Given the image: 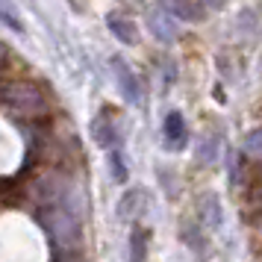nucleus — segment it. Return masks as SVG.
Segmentation results:
<instances>
[{"label": "nucleus", "instance_id": "nucleus-6", "mask_svg": "<svg viewBox=\"0 0 262 262\" xmlns=\"http://www.w3.org/2000/svg\"><path fill=\"white\" fill-rule=\"evenodd\" d=\"M144 256H147V230L136 224L130 233V262H144Z\"/></svg>", "mask_w": 262, "mask_h": 262}, {"label": "nucleus", "instance_id": "nucleus-7", "mask_svg": "<svg viewBox=\"0 0 262 262\" xmlns=\"http://www.w3.org/2000/svg\"><path fill=\"white\" fill-rule=\"evenodd\" d=\"M112 68H115V74H118L121 92L127 95V100H133V103H136V100H139V85H136V80H133V71L124 65V62H115Z\"/></svg>", "mask_w": 262, "mask_h": 262}, {"label": "nucleus", "instance_id": "nucleus-8", "mask_svg": "<svg viewBox=\"0 0 262 262\" xmlns=\"http://www.w3.org/2000/svg\"><path fill=\"white\" fill-rule=\"evenodd\" d=\"M95 139L103 144V147H112L118 136H115V127H112L106 118H97V121H95Z\"/></svg>", "mask_w": 262, "mask_h": 262}, {"label": "nucleus", "instance_id": "nucleus-4", "mask_svg": "<svg viewBox=\"0 0 262 262\" xmlns=\"http://www.w3.org/2000/svg\"><path fill=\"white\" fill-rule=\"evenodd\" d=\"M165 139L171 147H186V124H183V115L180 112H171L165 118Z\"/></svg>", "mask_w": 262, "mask_h": 262}, {"label": "nucleus", "instance_id": "nucleus-1", "mask_svg": "<svg viewBox=\"0 0 262 262\" xmlns=\"http://www.w3.org/2000/svg\"><path fill=\"white\" fill-rule=\"evenodd\" d=\"M3 100L12 109H18V112H30V115L45 112V97H41V92H38V85L33 80H12V83H6Z\"/></svg>", "mask_w": 262, "mask_h": 262}, {"label": "nucleus", "instance_id": "nucleus-2", "mask_svg": "<svg viewBox=\"0 0 262 262\" xmlns=\"http://www.w3.org/2000/svg\"><path fill=\"white\" fill-rule=\"evenodd\" d=\"M242 198L248 203L250 218H256V212H259V168H256V162H250L248 171L242 174Z\"/></svg>", "mask_w": 262, "mask_h": 262}, {"label": "nucleus", "instance_id": "nucleus-3", "mask_svg": "<svg viewBox=\"0 0 262 262\" xmlns=\"http://www.w3.org/2000/svg\"><path fill=\"white\" fill-rule=\"evenodd\" d=\"M165 6H171L168 9L171 15H180L186 21H203L206 18V6L198 0H165Z\"/></svg>", "mask_w": 262, "mask_h": 262}, {"label": "nucleus", "instance_id": "nucleus-9", "mask_svg": "<svg viewBox=\"0 0 262 262\" xmlns=\"http://www.w3.org/2000/svg\"><path fill=\"white\" fill-rule=\"evenodd\" d=\"M203 206H206V218H209V221H206V224H221V209H218V206H215V201L212 198H209V201L203 203Z\"/></svg>", "mask_w": 262, "mask_h": 262}, {"label": "nucleus", "instance_id": "nucleus-5", "mask_svg": "<svg viewBox=\"0 0 262 262\" xmlns=\"http://www.w3.org/2000/svg\"><path fill=\"white\" fill-rule=\"evenodd\" d=\"M106 24H109V30L115 33V38H121L124 45H136V27H133L130 18H121L118 12H112L106 18Z\"/></svg>", "mask_w": 262, "mask_h": 262}, {"label": "nucleus", "instance_id": "nucleus-10", "mask_svg": "<svg viewBox=\"0 0 262 262\" xmlns=\"http://www.w3.org/2000/svg\"><path fill=\"white\" fill-rule=\"evenodd\" d=\"M112 165H115V180H127V165H121V159H118V150L112 154Z\"/></svg>", "mask_w": 262, "mask_h": 262}]
</instances>
